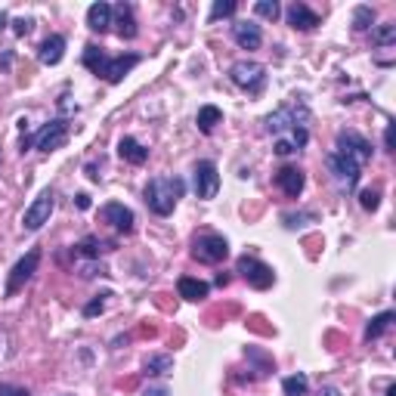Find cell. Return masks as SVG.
Segmentation results:
<instances>
[{
  "instance_id": "obj_1",
  "label": "cell",
  "mask_w": 396,
  "mask_h": 396,
  "mask_svg": "<svg viewBox=\"0 0 396 396\" xmlns=\"http://www.w3.org/2000/svg\"><path fill=\"white\" fill-rule=\"evenodd\" d=\"M183 192H186V183H183L180 177H155V180L146 183L143 198H146L152 214L168 217V214H174V208L183 198Z\"/></svg>"
},
{
  "instance_id": "obj_2",
  "label": "cell",
  "mask_w": 396,
  "mask_h": 396,
  "mask_svg": "<svg viewBox=\"0 0 396 396\" xmlns=\"http://www.w3.org/2000/svg\"><path fill=\"white\" fill-rule=\"evenodd\" d=\"M84 65H87L93 75L105 78L109 84H121L124 75H130V69L140 65V56H136V53H127V56H105L99 47H87L84 50Z\"/></svg>"
},
{
  "instance_id": "obj_3",
  "label": "cell",
  "mask_w": 396,
  "mask_h": 396,
  "mask_svg": "<svg viewBox=\"0 0 396 396\" xmlns=\"http://www.w3.org/2000/svg\"><path fill=\"white\" fill-rule=\"evenodd\" d=\"M307 118H309V111H307V105L303 102H285L282 109H276L273 115H267L263 127H267L269 134L282 136V134H288V130H294V127H307Z\"/></svg>"
},
{
  "instance_id": "obj_4",
  "label": "cell",
  "mask_w": 396,
  "mask_h": 396,
  "mask_svg": "<svg viewBox=\"0 0 396 396\" xmlns=\"http://www.w3.org/2000/svg\"><path fill=\"white\" fill-rule=\"evenodd\" d=\"M229 81H233L235 87L248 90V93H257V90L263 87V81H267V69H263L260 62H254V59H239V62H233V69H229Z\"/></svg>"
},
{
  "instance_id": "obj_5",
  "label": "cell",
  "mask_w": 396,
  "mask_h": 396,
  "mask_svg": "<svg viewBox=\"0 0 396 396\" xmlns=\"http://www.w3.org/2000/svg\"><path fill=\"white\" fill-rule=\"evenodd\" d=\"M325 164H328V174H332V180L338 183L341 192H353L356 183H359V164H353L350 158H344L341 152H328L325 155Z\"/></svg>"
},
{
  "instance_id": "obj_6",
  "label": "cell",
  "mask_w": 396,
  "mask_h": 396,
  "mask_svg": "<svg viewBox=\"0 0 396 396\" xmlns=\"http://www.w3.org/2000/svg\"><path fill=\"white\" fill-rule=\"evenodd\" d=\"M192 257L201 263H223L229 257V242L217 233H201L192 242Z\"/></svg>"
},
{
  "instance_id": "obj_7",
  "label": "cell",
  "mask_w": 396,
  "mask_h": 396,
  "mask_svg": "<svg viewBox=\"0 0 396 396\" xmlns=\"http://www.w3.org/2000/svg\"><path fill=\"white\" fill-rule=\"evenodd\" d=\"M334 152H341V155L350 158L353 164H359V168L372 161V143H368L362 134H356V130H341Z\"/></svg>"
},
{
  "instance_id": "obj_8",
  "label": "cell",
  "mask_w": 396,
  "mask_h": 396,
  "mask_svg": "<svg viewBox=\"0 0 396 396\" xmlns=\"http://www.w3.org/2000/svg\"><path fill=\"white\" fill-rule=\"evenodd\" d=\"M37 263H41V248H31L16 267L10 269V279H6V297L19 294L25 285L31 282V276L37 273Z\"/></svg>"
},
{
  "instance_id": "obj_9",
  "label": "cell",
  "mask_w": 396,
  "mask_h": 396,
  "mask_svg": "<svg viewBox=\"0 0 396 396\" xmlns=\"http://www.w3.org/2000/svg\"><path fill=\"white\" fill-rule=\"evenodd\" d=\"M239 273L248 279L251 288H257V291H267L269 285L276 282V273L273 267H267L263 260H257V257H239Z\"/></svg>"
},
{
  "instance_id": "obj_10",
  "label": "cell",
  "mask_w": 396,
  "mask_h": 396,
  "mask_svg": "<svg viewBox=\"0 0 396 396\" xmlns=\"http://www.w3.org/2000/svg\"><path fill=\"white\" fill-rule=\"evenodd\" d=\"M192 186L198 198H217L220 192V174H217V164L214 161H198L192 170Z\"/></svg>"
},
{
  "instance_id": "obj_11",
  "label": "cell",
  "mask_w": 396,
  "mask_h": 396,
  "mask_svg": "<svg viewBox=\"0 0 396 396\" xmlns=\"http://www.w3.org/2000/svg\"><path fill=\"white\" fill-rule=\"evenodd\" d=\"M53 208H56V198H53L50 189H44V192L37 195L35 201H31V208L25 210V217H22V226L28 229V233H37V229L44 226V223H50Z\"/></svg>"
},
{
  "instance_id": "obj_12",
  "label": "cell",
  "mask_w": 396,
  "mask_h": 396,
  "mask_svg": "<svg viewBox=\"0 0 396 396\" xmlns=\"http://www.w3.org/2000/svg\"><path fill=\"white\" fill-rule=\"evenodd\" d=\"M65 143H69V121H65V118L50 121L47 127L35 136V149L37 152H56V149H62Z\"/></svg>"
},
{
  "instance_id": "obj_13",
  "label": "cell",
  "mask_w": 396,
  "mask_h": 396,
  "mask_svg": "<svg viewBox=\"0 0 396 396\" xmlns=\"http://www.w3.org/2000/svg\"><path fill=\"white\" fill-rule=\"evenodd\" d=\"M99 217H102V223H109L111 229H118V233H130V229H134V210L121 201L102 204V208H99Z\"/></svg>"
},
{
  "instance_id": "obj_14",
  "label": "cell",
  "mask_w": 396,
  "mask_h": 396,
  "mask_svg": "<svg viewBox=\"0 0 396 396\" xmlns=\"http://www.w3.org/2000/svg\"><path fill=\"white\" fill-rule=\"evenodd\" d=\"M303 183H307V177H303V170L294 168V164H285L282 170H276V186H279L288 198L300 195L303 192Z\"/></svg>"
},
{
  "instance_id": "obj_15",
  "label": "cell",
  "mask_w": 396,
  "mask_h": 396,
  "mask_svg": "<svg viewBox=\"0 0 396 396\" xmlns=\"http://www.w3.org/2000/svg\"><path fill=\"white\" fill-rule=\"evenodd\" d=\"M285 16H288V25H291L294 31H313L316 25H319V12H313L307 3H291Z\"/></svg>"
},
{
  "instance_id": "obj_16",
  "label": "cell",
  "mask_w": 396,
  "mask_h": 396,
  "mask_svg": "<svg viewBox=\"0 0 396 396\" xmlns=\"http://www.w3.org/2000/svg\"><path fill=\"white\" fill-rule=\"evenodd\" d=\"M233 41L239 44L242 50H257L263 44V31H260V25H254V22H235Z\"/></svg>"
},
{
  "instance_id": "obj_17",
  "label": "cell",
  "mask_w": 396,
  "mask_h": 396,
  "mask_svg": "<svg viewBox=\"0 0 396 396\" xmlns=\"http://www.w3.org/2000/svg\"><path fill=\"white\" fill-rule=\"evenodd\" d=\"M111 16H115V22H111V25H118V35H121L124 41H130V37H136V19H134V6H130V3H118L115 10H111Z\"/></svg>"
},
{
  "instance_id": "obj_18",
  "label": "cell",
  "mask_w": 396,
  "mask_h": 396,
  "mask_svg": "<svg viewBox=\"0 0 396 396\" xmlns=\"http://www.w3.org/2000/svg\"><path fill=\"white\" fill-rule=\"evenodd\" d=\"M65 56V37L62 35H50L47 41L41 44V50H37V59H41V65H59Z\"/></svg>"
},
{
  "instance_id": "obj_19",
  "label": "cell",
  "mask_w": 396,
  "mask_h": 396,
  "mask_svg": "<svg viewBox=\"0 0 396 396\" xmlns=\"http://www.w3.org/2000/svg\"><path fill=\"white\" fill-rule=\"evenodd\" d=\"M118 155L124 158L127 164H146V158H149V149L143 146L140 140H134V136H121V143H118Z\"/></svg>"
},
{
  "instance_id": "obj_20",
  "label": "cell",
  "mask_w": 396,
  "mask_h": 396,
  "mask_svg": "<svg viewBox=\"0 0 396 396\" xmlns=\"http://www.w3.org/2000/svg\"><path fill=\"white\" fill-rule=\"evenodd\" d=\"M87 28L90 31H99V35L111 28V6L109 3H102V0H99V3L90 6V10H87Z\"/></svg>"
},
{
  "instance_id": "obj_21",
  "label": "cell",
  "mask_w": 396,
  "mask_h": 396,
  "mask_svg": "<svg viewBox=\"0 0 396 396\" xmlns=\"http://www.w3.org/2000/svg\"><path fill=\"white\" fill-rule=\"evenodd\" d=\"M177 291H180V297H186V300H204L210 285L201 279H192V276H183V279L177 282Z\"/></svg>"
},
{
  "instance_id": "obj_22",
  "label": "cell",
  "mask_w": 396,
  "mask_h": 396,
  "mask_svg": "<svg viewBox=\"0 0 396 396\" xmlns=\"http://www.w3.org/2000/svg\"><path fill=\"white\" fill-rule=\"evenodd\" d=\"M195 124H198L201 134H214L217 124H223V111L217 109V105H201L198 115H195Z\"/></svg>"
},
{
  "instance_id": "obj_23",
  "label": "cell",
  "mask_w": 396,
  "mask_h": 396,
  "mask_svg": "<svg viewBox=\"0 0 396 396\" xmlns=\"http://www.w3.org/2000/svg\"><path fill=\"white\" fill-rule=\"evenodd\" d=\"M393 319H396V313H390V309H387V313H378V316H375V319L366 325V341L381 338V334H384L387 328L393 325Z\"/></svg>"
},
{
  "instance_id": "obj_24",
  "label": "cell",
  "mask_w": 396,
  "mask_h": 396,
  "mask_svg": "<svg viewBox=\"0 0 396 396\" xmlns=\"http://www.w3.org/2000/svg\"><path fill=\"white\" fill-rule=\"evenodd\" d=\"M372 44L375 47H393L396 44V25L393 22L372 25Z\"/></svg>"
},
{
  "instance_id": "obj_25",
  "label": "cell",
  "mask_w": 396,
  "mask_h": 396,
  "mask_svg": "<svg viewBox=\"0 0 396 396\" xmlns=\"http://www.w3.org/2000/svg\"><path fill=\"white\" fill-rule=\"evenodd\" d=\"M143 368H146V375H170V372H174V359L164 356V353L161 356H149Z\"/></svg>"
},
{
  "instance_id": "obj_26",
  "label": "cell",
  "mask_w": 396,
  "mask_h": 396,
  "mask_svg": "<svg viewBox=\"0 0 396 396\" xmlns=\"http://www.w3.org/2000/svg\"><path fill=\"white\" fill-rule=\"evenodd\" d=\"M282 390H285V396H307V390H309L307 375H291V378H285L282 381Z\"/></svg>"
},
{
  "instance_id": "obj_27",
  "label": "cell",
  "mask_w": 396,
  "mask_h": 396,
  "mask_svg": "<svg viewBox=\"0 0 396 396\" xmlns=\"http://www.w3.org/2000/svg\"><path fill=\"white\" fill-rule=\"evenodd\" d=\"M75 251L81 257H90V260H99V251H102V242L96 239V235H87V239H81L75 245Z\"/></svg>"
},
{
  "instance_id": "obj_28",
  "label": "cell",
  "mask_w": 396,
  "mask_h": 396,
  "mask_svg": "<svg viewBox=\"0 0 396 396\" xmlns=\"http://www.w3.org/2000/svg\"><path fill=\"white\" fill-rule=\"evenodd\" d=\"M375 22V10L372 6H356L353 10V28L356 31H368Z\"/></svg>"
},
{
  "instance_id": "obj_29",
  "label": "cell",
  "mask_w": 396,
  "mask_h": 396,
  "mask_svg": "<svg viewBox=\"0 0 396 396\" xmlns=\"http://www.w3.org/2000/svg\"><path fill=\"white\" fill-rule=\"evenodd\" d=\"M235 12V0H217L214 6H210V22H217V19H226V16H233Z\"/></svg>"
},
{
  "instance_id": "obj_30",
  "label": "cell",
  "mask_w": 396,
  "mask_h": 396,
  "mask_svg": "<svg viewBox=\"0 0 396 396\" xmlns=\"http://www.w3.org/2000/svg\"><path fill=\"white\" fill-rule=\"evenodd\" d=\"M254 12L260 19H273V22H276V19H279V3H276V0H257Z\"/></svg>"
},
{
  "instance_id": "obj_31",
  "label": "cell",
  "mask_w": 396,
  "mask_h": 396,
  "mask_svg": "<svg viewBox=\"0 0 396 396\" xmlns=\"http://www.w3.org/2000/svg\"><path fill=\"white\" fill-rule=\"evenodd\" d=\"M359 204H362V210H378L381 192H378V189H362V192H359Z\"/></svg>"
},
{
  "instance_id": "obj_32",
  "label": "cell",
  "mask_w": 396,
  "mask_h": 396,
  "mask_svg": "<svg viewBox=\"0 0 396 396\" xmlns=\"http://www.w3.org/2000/svg\"><path fill=\"white\" fill-rule=\"evenodd\" d=\"M78 273H81L84 279H93V276H105V267L99 260H87V263H81V267H78Z\"/></svg>"
},
{
  "instance_id": "obj_33",
  "label": "cell",
  "mask_w": 396,
  "mask_h": 396,
  "mask_svg": "<svg viewBox=\"0 0 396 396\" xmlns=\"http://www.w3.org/2000/svg\"><path fill=\"white\" fill-rule=\"evenodd\" d=\"M105 297H109V294H99V297H93V300L87 303V307H84V316H87V319H90V316L102 313V309H105Z\"/></svg>"
},
{
  "instance_id": "obj_34",
  "label": "cell",
  "mask_w": 396,
  "mask_h": 396,
  "mask_svg": "<svg viewBox=\"0 0 396 396\" xmlns=\"http://www.w3.org/2000/svg\"><path fill=\"white\" fill-rule=\"evenodd\" d=\"M282 220H285L288 229H297V226H303V220H313V214H285Z\"/></svg>"
},
{
  "instance_id": "obj_35",
  "label": "cell",
  "mask_w": 396,
  "mask_h": 396,
  "mask_svg": "<svg viewBox=\"0 0 396 396\" xmlns=\"http://www.w3.org/2000/svg\"><path fill=\"white\" fill-rule=\"evenodd\" d=\"M0 396H31L25 387H16V384H0Z\"/></svg>"
},
{
  "instance_id": "obj_36",
  "label": "cell",
  "mask_w": 396,
  "mask_h": 396,
  "mask_svg": "<svg viewBox=\"0 0 396 396\" xmlns=\"http://www.w3.org/2000/svg\"><path fill=\"white\" fill-rule=\"evenodd\" d=\"M393 134H396V124H387V130H384V149H387V152H396Z\"/></svg>"
},
{
  "instance_id": "obj_37",
  "label": "cell",
  "mask_w": 396,
  "mask_h": 396,
  "mask_svg": "<svg viewBox=\"0 0 396 396\" xmlns=\"http://www.w3.org/2000/svg\"><path fill=\"white\" fill-rule=\"evenodd\" d=\"M12 25H16V28H12V31H16L19 37H22V35H28V31H31V25H35V22H31V19H16V22H12Z\"/></svg>"
},
{
  "instance_id": "obj_38",
  "label": "cell",
  "mask_w": 396,
  "mask_h": 396,
  "mask_svg": "<svg viewBox=\"0 0 396 396\" xmlns=\"http://www.w3.org/2000/svg\"><path fill=\"white\" fill-rule=\"evenodd\" d=\"M143 396H170V393H168V387H146Z\"/></svg>"
},
{
  "instance_id": "obj_39",
  "label": "cell",
  "mask_w": 396,
  "mask_h": 396,
  "mask_svg": "<svg viewBox=\"0 0 396 396\" xmlns=\"http://www.w3.org/2000/svg\"><path fill=\"white\" fill-rule=\"evenodd\" d=\"M75 204H78V208H81V210H87V208H90V195H87V192L75 195Z\"/></svg>"
},
{
  "instance_id": "obj_40",
  "label": "cell",
  "mask_w": 396,
  "mask_h": 396,
  "mask_svg": "<svg viewBox=\"0 0 396 396\" xmlns=\"http://www.w3.org/2000/svg\"><path fill=\"white\" fill-rule=\"evenodd\" d=\"M319 396H338V390H332V387H325V390H322Z\"/></svg>"
},
{
  "instance_id": "obj_41",
  "label": "cell",
  "mask_w": 396,
  "mask_h": 396,
  "mask_svg": "<svg viewBox=\"0 0 396 396\" xmlns=\"http://www.w3.org/2000/svg\"><path fill=\"white\" fill-rule=\"evenodd\" d=\"M6 28V12H0V31Z\"/></svg>"
},
{
  "instance_id": "obj_42",
  "label": "cell",
  "mask_w": 396,
  "mask_h": 396,
  "mask_svg": "<svg viewBox=\"0 0 396 396\" xmlns=\"http://www.w3.org/2000/svg\"><path fill=\"white\" fill-rule=\"evenodd\" d=\"M387 396H396V387H387Z\"/></svg>"
}]
</instances>
